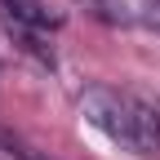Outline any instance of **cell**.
Listing matches in <instances>:
<instances>
[{"instance_id":"cell-1","label":"cell","mask_w":160,"mask_h":160,"mask_svg":"<svg viewBox=\"0 0 160 160\" xmlns=\"http://www.w3.org/2000/svg\"><path fill=\"white\" fill-rule=\"evenodd\" d=\"M80 116L89 125L111 138L116 147H125L138 160H160V111L142 98L111 85H89L80 93Z\"/></svg>"},{"instance_id":"cell-2","label":"cell","mask_w":160,"mask_h":160,"mask_svg":"<svg viewBox=\"0 0 160 160\" xmlns=\"http://www.w3.org/2000/svg\"><path fill=\"white\" fill-rule=\"evenodd\" d=\"M9 13H13V22L18 27H27V31H58L67 22V5L62 0H5Z\"/></svg>"},{"instance_id":"cell-3","label":"cell","mask_w":160,"mask_h":160,"mask_svg":"<svg viewBox=\"0 0 160 160\" xmlns=\"http://www.w3.org/2000/svg\"><path fill=\"white\" fill-rule=\"evenodd\" d=\"M102 5H107L116 18H125V22L147 27V31L160 36V0H102Z\"/></svg>"},{"instance_id":"cell-4","label":"cell","mask_w":160,"mask_h":160,"mask_svg":"<svg viewBox=\"0 0 160 160\" xmlns=\"http://www.w3.org/2000/svg\"><path fill=\"white\" fill-rule=\"evenodd\" d=\"M0 160H40L36 151H22V147H13V142H0Z\"/></svg>"}]
</instances>
